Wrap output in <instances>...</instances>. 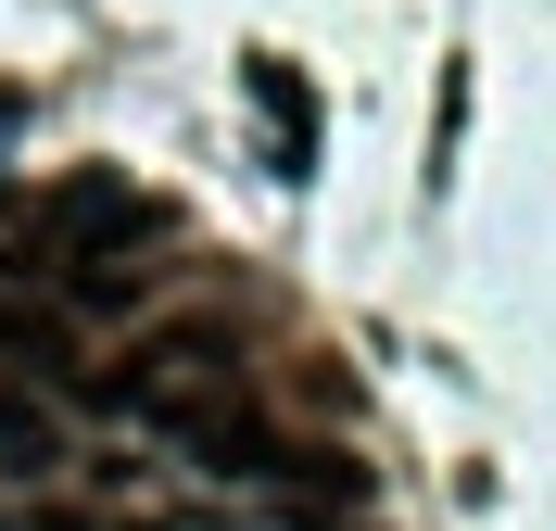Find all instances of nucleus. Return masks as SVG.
I'll return each instance as SVG.
<instances>
[{
    "label": "nucleus",
    "instance_id": "1",
    "mask_svg": "<svg viewBox=\"0 0 556 531\" xmlns=\"http://www.w3.org/2000/svg\"><path fill=\"white\" fill-rule=\"evenodd\" d=\"M38 241H51V266H114V253L152 241V203H139L127 177H64L51 215H38Z\"/></svg>",
    "mask_w": 556,
    "mask_h": 531
},
{
    "label": "nucleus",
    "instance_id": "2",
    "mask_svg": "<svg viewBox=\"0 0 556 531\" xmlns=\"http://www.w3.org/2000/svg\"><path fill=\"white\" fill-rule=\"evenodd\" d=\"M203 380H228V317H177V329H152L127 354V405H152V418L177 392H203Z\"/></svg>",
    "mask_w": 556,
    "mask_h": 531
},
{
    "label": "nucleus",
    "instance_id": "3",
    "mask_svg": "<svg viewBox=\"0 0 556 531\" xmlns=\"http://www.w3.org/2000/svg\"><path fill=\"white\" fill-rule=\"evenodd\" d=\"M165 430H177L203 468H278V456H266V418H253L241 392H177V405H165Z\"/></svg>",
    "mask_w": 556,
    "mask_h": 531
},
{
    "label": "nucleus",
    "instance_id": "4",
    "mask_svg": "<svg viewBox=\"0 0 556 531\" xmlns=\"http://www.w3.org/2000/svg\"><path fill=\"white\" fill-rule=\"evenodd\" d=\"M253 114H266V165L278 177H316V89H304V64L253 51Z\"/></svg>",
    "mask_w": 556,
    "mask_h": 531
},
{
    "label": "nucleus",
    "instance_id": "5",
    "mask_svg": "<svg viewBox=\"0 0 556 531\" xmlns=\"http://www.w3.org/2000/svg\"><path fill=\"white\" fill-rule=\"evenodd\" d=\"M0 468H51V418L26 392H0Z\"/></svg>",
    "mask_w": 556,
    "mask_h": 531
}]
</instances>
